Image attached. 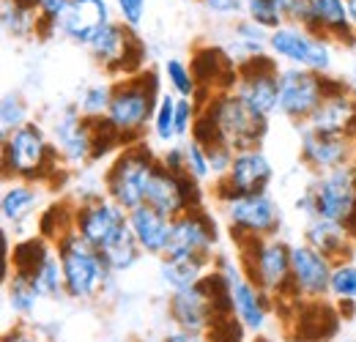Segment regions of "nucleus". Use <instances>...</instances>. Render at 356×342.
I'll list each match as a JSON object with an SVG mask.
<instances>
[{"instance_id": "1", "label": "nucleus", "mask_w": 356, "mask_h": 342, "mask_svg": "<svg viewBox=\"0 0 356 342\" xmlns=\"http://www.w3.org/2000/svg\"><path fill=\"white\" fill-rule=\"evenodd\" d=\"M58 165H66L55 148V142L44 134L36 121L3 137V175L8 181L28 184H52L58 175Z\"/></svg>"}, {"instance_id": "2", "label": "nucleus", "mask_w": 356, "mask_h": 342, "mask_svg": "<svg viewBox=\"0 0 356 342\" xmlns=\"http://www.w3.org/2000/svg\"><path fill=\"white\" fill-rule=\"evenodd\" d=\"M159 99H162L159 74L154 69H143L134 77L115 80L113 101L107 110V124L115 129V134L124 140V145L140 142L148 121H154V115H156Z\"/></svg>"}, {"instance_id": "3", "label": "nucleus", "mask_w": 356, "mask_h": 342, "mask_svg": "<svg viewBox=\"0 0 356 342\" xmlns=\"http://www.w3.org/2000/svg\"><path fill=\"white\" fill-rule=\"evenodd\" d=\"M55 252L60 257V268H63L66 299L93 301L104 293L113 271L107 268L104 257L80 238L77 230H69L63 238H58Z\"/></svg>"}, {"instance_id": "4", "label": "nucleus", "mask_w": 356, "mask_h": 342, "mask_svg": "<svg viewBox=\"0 0 356 342\" xmlns=\"http://www.w3.org/2000/svg\"><path fill=\"white\" fill-rule=\"evenodd\" d=\"M238 257L244 274L271 299L293 296L291 285V244L277 236L238 241Z\"/></svg>"}, {"instance_id": "5", "label": "nucleus", "mask_w": 356, "mask_h": 342, "mask_svg": "<svg viewBox=\"0 0 356 342\" xmlns=\"http://www.w3.org/2000/svg\"><path fill=\"white\" fill-rule=\"evenodd\" d=\"M200 113L214 124L222 142L233 151H247V148H261L264 137L268 131V121L252 113L233 90L211 93L203 104Z\"/></svg>"}, {"instance_id": "6", "label": "nucleus", "mask_w": 356, "mask_h": 342, "mask_svg": "<svg viewBox=\"0 0 356 342\" xmlns=\"http://www.w3.org/2000/svg\"><path fill=\"white\" fill-rule=\"evenodd\" d=\"M159 165L156 154L148 148V142H132L118 151L113 165L104 172V195L118 203L124 211H132L145 203V186L154 168Z\"/></svg>"}, {"instance_id": "7", "label": "nucleus", "mask_w": 356, "mask_h": 342, "mask_svg": "<svg viewBox=\"0 0 356 342\" xmlns=\"http://www.w3.org/2000/svg\"><path fill=\"white\" fill-rule=\"evenodd\" d=\"M225 214V222L230 227V236L238 241H250V238H268L280 233L282 225V211L277 206V200L268 192L258 195H236L220 203Z\"/></svg>"}, {"instance_id": "8", "label": "nucleus", "mask_w": 356, "mask_h": 342, "mask_svg": "<svg viewBox=\"0 0 356 342\" xmlns=\"http://www.w3.org/2000/svg\"><path fill=\"white\" fill-rule=\"evenodd\" d=\"M93 60L110 77H134L145 69V44L137 39L134 28L127 22H110L93 42L88 44Z\"/></svg>"}, {"instance_id": "9", "label": "nucleus", "mask_w": 356, "mask_h": 342, "mask_svg": "<svg viewBox=\"0 0 356 342\" xmlns=\"http://www.w3.org/2000/svg\"><path fill=\"white\" fill-rule=\"evenodd\" d=\"M214 268L222 274L225 282H227L233 318H236L250 334H261V332L266 329L268 315H271V296H266V293L244 274V268L236 266L227 255L214 257Z\"/></svg>"}, {"instance_id": "10", "label": "nucleus", "mask_w": 356, "mask_h": 342, "mask_svg": "<svg viewBox=\"0 0 356 342\" xmlns=\"http://www.w3.org/2000/svg\"><path fill=\"white\" fill-rule=\"evenodd\" d=\"M74 230L96 252H104L129 230V211H124L107 195H93L74 206Z\"/></svg>"}, {"instance_id": "11", "label": "nucleus", "mask_w": 356, "mask_h": 342, "mask_svg": "<svg viewBox=\"0 0 356 342\" xmlns=\"http://www.w3.org/2000/svg\"><path fill=\"white\" fill-rule=\"evenodd\" d=\"M280 66L274 58L258 55L244 63H238V80L233 86V93L261 118H271L280 113Z\"/></svg>"}, {"instance_id": "12", "label": "nucleus", "mask_w": 356, "mask_h": 342, "mask_svg": "<svg viewBox=\"0 0 356 342\" xmlns=\"http://www.w3.org/2000/svg\"><path fill=\"white\" fill-rule=\"evenodd\" d=\"M145 206L156 209L168 219H176L192 209H203V189L192 175L170 172L159 162L145 186Z\"/></svg>"}, {"instance_id": "13", "label": "nucleus", "mask_w": 356, "mask_h": 342, "mask_svg": "<svg viewBox=\"0 0 356 342\" xmlns=\"http://www.w3.org/2000/svg\"><path fill=\"white\" fill-rule=\"evenodd\" d=\"M354 165L321 172L310 186H307L312 195L315 216L346 225V222L356 214V168ZM315 216H312V219H315Z\"/></svg>"}, {"instance_id": "14", "label": "nucleus", "mask_w": 356, "mask_h": 342, "mask_svg": "<svg viewBox=\"0 0 356 342\" xmlns=\"http://www.w3.org/2000/svg\"><path fill=\"white\" fill-rule=\"evenodd\" d=\"M268 52L274 58L288 60L291 66L299 69H310L318 74H326L332 66V52H329V42L321 36H312L310 31L288 22L277 31L268 33Z\"/></svg>"}, {"instance_id": "15", "label": "nucleus", "mask_w": 356, "mask_h": 342, "mask_svg": "<svg viewBox=\"0 0 356 342\" xmlns=\"http://www.w3.org/2000/svg\"><path fill=\"white\" fill-rule=\"evenodd\" d=\"M288 19L310 31L312 36L334 39L346 47L356 44V31L348 19L346 0H296Z\"/></svg>"}, {"instance_id": "16", "label": "nucleus", "mask_w": 356, "mask_h": 342, "mask_svg": "<svg viewBox=\"0 0 356 342\" xmlns=\"http://www.w3.org/2000/svg\"><path fill=\"white\" fill-rule=\"evenodd\" d=\"M326 96V77L310 69H282L280 72V113L293 124H307L310 115Z\"/></svg>"}, {"instance_id": "17", "label": "nucleus", "mask_w": 356, "mask_h": 342, "mask_svg": "<svg viewBox=\"0 0 356 342\" xmlns=\"http://www.w3.org/2000/svg\"><path fill=\"white\" fill-rule=\"evenodd\" d=\"M271 178H274V168H271L266 154L261 148H247V151H236L230 170L214 181L211 192H214L217 203H222V200L236 197V195L268 192Z\"/></svg>"}, {"instance_id": "18", "label": "nucleus", "mask_w": 356, "mask_h": 342, "mask_svg": "<svg viewBox=\"0 0 356 342\" xmlns=\"http://www.w3.org/2000/svg\"><path fill=\"white\" fill-rule=\"evenodd\" d=\"M168 318L173 320L176 329L209 334L217 320L233 318V315L211 296V291H209V288L203 285V279H200V285H195V288H189V291L170 293V299H168Z\"/></svg>"}, {"instance_id": "19", "label": "nucleus", "mask_w": 356, "mask_h": 342, "mask_svg": "<svg viewBox=\"0 0 356 342\" xmlns=\"http://www.w3.org/2000/svg\"><path fill=\"white\" fill-rule=\"evenodd\" d=\"M220 241L217 222L206 209H192L173 219L170 244L165 257H203L214 260V247Z\"/></svg>"}, {"instance_id": "20", "label": "nucleus", "mask_w": 356, "mask_h": 342, "mask_svg": "<svg viewBox=\"0 0 356 342\" xmlns=\"http://www.w3.org/2000/svg\"><path fill=\"white\" fill-rule=\"evenodd\" d=\"M305 127L318 131V134H334V137L356 140V93L351 90V86L343 80L326 77V96Z\"/></svg>"}, {"instance_id": "21", "label": "nucleus", "mask_w": 356, "mask_h": 342, "mask_svg": "<svg viewBox=\"0 0 356 342\" xmlns=\"http://www.w3.org/2000/svg\"><path fill=\"white\" fill-rule=\"evenodd\" d=\"M334 263L310 244H291V285L293 296L307 301H321L329 296Z\"/></svg>"}, {"instance_id": "22", "label": "nucleus", "mask_w": 356, "mask_h": 342, "mask_svg": "<svg viewBox=\"0 0 356 342\" xmlns=\"http://www.w3.org/2000/svg\"><path fill=\"white\" fill-rule=\"evenodd\" d=\"M60 159L72 168L93 162V148H96V124L80 113L77 104L66 107L55 124V137H52Z\"/></svg>"}, {"instance_id": "23", "label": "nucleus", "mask_w": 356, "mask_h": 342, "mask_svg": "<svg viewBox=\"0 0 356 342\" xmlns=\"http://www.w3.org/2000/svg\"><path fill=\"white\" fill-rule=\"evenodd\" d=\"M299 159L315 175L356 162V140L351 137H334V134H318L312 129H302L299 140Z\"/></svg>"}, {"instance_id": "24", "label": "nucleus", "mask_w": 356, "mask_h": 342, "mask_svg": "<svg viewBox=\"0 0 356 342\" xmlns=\"http://www.w3.org/2000/svg\"><path fill=\"white\" fill-rule=\"evenodd\" d=\"M192 74L200 86V93H197V104H203L211 93H220V90H233L236 80H238V63L230 58V52H225L220 47H197L192 52Z\"/></svg>"}, {"instance_id": "25", "label": "nucleus", "mask_w": 356, "mask_h": 342, "mask_svg": "<svg viewBox=\"0 0 356 342\" xmlns=\"http://www.w3.org/2000/svg\"><path fill=\"white\" fill-rule=\"evenodd\" d=\"M110 22L113 19H110L107 0H72L58 22V31L72 42L88 47Z\"/></svg>"}, {"instance_id": "26", "label": "nucleus", "mask_w": 356, "mask_h": 342, "mask_svg": "<svg viewBox=\"0 0 356 342\" xmlns=\"http://www.w3.org/2000/svg\"><path fill=\"white\" fill-rule=\"evenodd\" d=\"M129 230H132L134 241L140 244L143 255L165 257L168 244H170V230H173V219L159 214L151 206H137L129 211Z\"/></svg>"}, {"instance_id": "27", "label": "nucleus", "mask_w": 356, "mask_h": 342, "mask_svg": "<svg viewBox=\"0 0 356 342\" xmlns=\"http://www.w3.org/2000/svg\"><path fill=\"white\" fill-rule=\"evenodd\" d=\"M305 244H310L312 250H318L321 255H326L332 263H340L351 255L354 250V238L348 236V230L340 222L332 219H321L315 216L305 227Z\"/></svg>"}, {"instance_id": "28", "label": "nucleus", "mask_w": 356, "mask_h": 342, "mask_svg": "<svg viewBox=\"0 0 356 342\" xmlns=\"http://www.w3.org/2000/svg\"><path fill=\"white\" fill-rule=\"evenodd\" d=\"M214 260L203 257H159V277L170 288V293L189 291L200 285V279L211 271Z\"/></svg>"}, {"instance_id": "29", "label": "nucleus", "mask_w": 356, "mask_h": 342, "mask_svg": "<svg viewBox=\"0 0 356 342\" xmlns=\"http://www.w3.org/2000/svg\"><path fill=\"white\" fill-rule=\"evenodd\" d=\"M39 200H42V189H39V184L8 181L6 189H3V197H0L3 219L11 222V225L25 222L28 216L33 214V209L39 206Z\"/></svg>"}, {"instance_id": "30", "label": "nucleus", "mask_w": 356, "mask_h": 342, "mask_svg": "<svg viewBox=\"0 0 356 342\" xmlns=\"http://www.w3.org/2000/svg\"><path fill=\"white\" fill-rule=\"evenodd\" d=\"M33 288L39 291V296L47 301L66 299V282H63V268H60V257L55 252V247L47 252L28 274H25Z\"/></svg>"}, {"instance_id": "31", "label": "nucleus", "mask_w": 356, "mask_h": 342, "mask_svg": "<svg viewBox=\"0 0 356 342\" xmlns=\"http://www.w3.org/2000/svg\"><path fill=\"white\" fill-rule=\"evenodd\" d=\"M6 301H8V309L14 312V318L31 323V318L36 315V307H39V291L33 288V282L19 274V271H11L8 279H6Z\"/></svg>"}, {"instance_id": "32", "label": "nucleus", "mask_w": 356, "mask_h": 342, "mask_svg": "<svg viewBox=\"0 0 356 342\" xmlns=\"http://www.w3.org/2000/svg\"><path fill=\"white\" fill-rule=\"evenodd\" d=\"M3 31L11 39H28L33 33H39V11L25 8L17 0H3Z\"/></svg>"}, {"instance_id": "33", "label": "nucleus", "mask_w": 356, "mask_h": 342, "mask_svg": "<svg viewBox=\"0 0 356 342\" xmlns=\"http://www.w3.org/2000/svg\"><path fill=\"white\" fill-rule=\"evenodd\" d=\"M99 255L104 257V263H107V268L113 271V274H124V271H129L137 266V260L143 257V250H140V244L134 241L132 230H127L115 244H110L104 252H99Z\"/></svg>"}, {"instance_id": "34", "label": "nucleus", "mask_w": 356, "mask_h": 342, "mask_svg": "<svg viewBox=\"0 0 356 342\" xmlns=\"http://www.w3.org/2000/svg\"><path fill=\"white\" fill-rule=\"evenodd\" d=\"M69 230H74V206H69L63 200L52 203L39 219V236H44L47 241H52V244L58 238H63Z\"/></svg>"}, {"instance_id": "35", "label": "nucleus", "mask_w": 356, "mask_h": 342, "mask_svg": "<svg viewBox=\"0 0 356 342\" xmlns=\"http://www.w3.org/2000/svg\"><path fill=\"white\" fill-rule=\"evenodd\" d=\"M329 296L340 307H354L356 304V266L348 260L334 263L332 268V282H329Z\"/></svg>"}, {"instance_id": "36", "label": "nucleus", "mask_w": 356, "mask_h": 342, "mask_svg": "<svg viewBox=\"0 0 356 342\" xmlns=\"http://www.w3.org/2000/svg\"><path fill=\"white\" fill-rule=\"evenodd\" d=\"M113 86L115 83H96V86L86 88L80 101H77L80 113L90 121L107 118V110H110V101H113Z\"/></svg>"}, {"instance_id": "37", "label": "nucleus", "mask_w": 356, "mask_h": 342, "mask_svg": "<svg viewBox=\"0 0 356 342\" xmlns=\"http://www.w3.org/2000/svg\"><path fill=\"white\" fill-rule=\"evenodd\" d=\"M165 80H168V86L173 88V93L178 99H197V93H200V86H197V80L192 74V66L178 60V58H170L165 63Z\"/></svg>"}, {"instance_id": "38", "label": "nucleus", "mask_w": 356, "mask_h": 342, "mask_svg": "<svg viewBox=\"0 0 356 342\" xmlns=\"http://www.w3.org/2000/svg\"><path fill=\"white\" fill-rule=\"evenodd\" d=\"M176 104H178V96L162 93L159 107H156V115H154V121H151L154 137H156L159 142H165V145H173V140H178L176 137Z\"/></svg>"}, {"instance_id": "39", "label": "nucleus", "mask_w": 356, "mask_h": 342, "mask_svg": "<svg viewBox=\"0 0 356 342\" xmlns=\"http://www.w3.org/2000/svg\"><path fill=\"white\" fill-rule=\"evenodd\" d=\"M244 8H247V17H250L255 25L266 28L268 33L277 31V28H282L285 19H288V17L282 14V8L277 6V0H244Z\"/></svg>"}, {"instance_id": "40", "label": "nucleus", "mask_w": 356, "mask_h": 342, "mask_svg": "<svg viewBox=\"0 0 356 342\" xmlns=\"http://www.w3.org/2000/svg\"><path fill=\"white\" fill-rule=\"evenodd\" d=\"M28 124V107L22 101L19 93H6L0 101V131L3 137H8L11 131Z\"/></svg>"}, {"instance_id": "41", "label": "nucleus", "mask_w": 356, "mask_h": 342, "mask_svg": "<svg viewBox=\"0 0 356 342\" xmlns=\"http://www.w3.org/2000/svg\"><path fill=\"white\" fill-rule=\"evenodd\" d=\"M184 151H186V172H189L197 184H203V181L214 178V172H211V162H209V154H206V148H203L195 137H189V140L184 142Z\"/></svg>"}, {"instance_id": "42", "label": "nucleus", "mask_w": 356, "mask_h": 342, "mask_svg": "<svg viewBox=\"0 0 356 342\" xmlns=\"http://www.w3.org/2000/svg\"><path fill=\"white\" fill-rule=\"evenodd\" d=\"M72 0H39V33L47 36L52 31H58V22L63 17V11L69 8Z\"/></svg>"}, {"instance_id": "43", "label": "nucleus", "mask_w": 356, "mask_h": 342, "mask_svg": "<svg viewBox=\"0 0 356 342\" xmlns=\"http://www.w3.org/2000/svg\"><path fill=\"white\" fill-rule=\"evenodd\" d=\"M197 115H200V104H197L195 99H178V104H176V137L178 140H184V137L192 134V127H195Z\"/></svg>"}, {"instance_id": "44", "label": "nucleus", "mask_w": 356, "mask_h": 342, "mask_svg": "<svg viewBox=\"0 0 356 342\" xmlns=\"http://www.w3.org/2000/svg\"><path fill=\"white\" fill-rule=\"evenodd\" d=\"M159 162H162L170 172L189 175V172H186V151H184V142H178V145H168Z\"/></svg>"}, {"instance_id": "45", "label": "nucleus", "mask_w": 356, "mask_h": 342, "mask_svg": "<svg viewBox=\"0 0 356 342\" xmlns=\"http://www.w3.org/2000/svg\"><path fill=\"white\" fill-rule=\"evenodd\" d=\"M3 342H47V340L42 337V332H39L33 323L19 320L14 329H8V332H6Z\"/></svg>"}, {"instance_id": "46", "label": "nucleus", "mask_w": 356, "mask_h": 342, "mask_svg": "<svg viewBox=\"0 0 356 342\" xmlns=\"http://www.w3.org/2000/svg\"><path fill=\"white\" fill-rule=\"evenodd\" d=\"M118 11H121V22H127L129 28H137L143 22L145 14V0H115Z\"/></svg>"}, {"instance_id": "47", "label": "nucleus", "mask_w": 356, "mask_h": 342, "mask_svg": "<svg viewBox=\"0 0 356 342\" xmlns=\"http://www.w3.org/2000/svg\"><path fill=\"white\" fill-rule=\"evenodd\" d=\"M200 3L214 14H233L238 11V6H244L241 0H200Z\"/></svg>"}, {"instance_id": "48", "label": "nucleus", "mask_w": 356, "mask_h": 342, "mask_svg": "<svg viewBox=\"0 0 356 342\" xmlns=\"http://www.w3.org/2000/svg\"><path fill=\"white\" fill-rule=\"evenodd\" d=\"M162 342H209L206 334H197V332H184V329H173L168 332Z\"/></svg>"}, {"instance_id": "49", "label": "nucleus", "mask_w": 356, "mask_h": 342, "mask_svg": "<svg viewBox=\"0 0 356 342\" xmlns=\"http://www.w3.org/2000/svg\"><path fill=\"white\" fill-rule=\"evenodd\" d=\"M346 8H348V19H351V25L356 31V0H346Z\"/></svg>"}, {"instance_id": "50", "label": "nucleus", "mask_w": 356, "mask_h": 342, "mask_svg": "<svg viewBox=\"0 0 356 342\" xmlns=\"http://www.w3.org/2000/svg\"><path fill=\"white\" fill-rule=\"evenodd\" d=\"M343 227H346V230H348V236H351V238H354V244H356V214L351 216V219H348V222H346V225H343Z\"/></svg>"}, {"instance_id": "51", "label": "nucleus", "mask_w": 356, "mask_h": 342, "mask_svg": "<svg viewBox=\"0 0 356 342\" xmlns=\"http://www.w3.org/2000/svg\"><path fill=\"white\" fill-rule=\"evenodd\" d=\"M293 3H296V0H277V6L282 8V14H285V17H291V8H293Z\"/></svg>"}, {"instance_id": "52", "label": "nucleus", "mask_w": 356, "mask_h": 342, "mask_svg": "<svg viewBox=\"0 0 356 342\" xmlns=\"http://www.w3.org/2000/svg\"><path fill=\"white\" fill-rule=\"evenodd\" d=\"M17 3H22L25 8H33V11H39V0H17Z\"/></svg>"}, {"instance_id": "53", "label": "nucleus", "mask_w": 356, "mask_h": 342, "mask_svg": "<svg viewBox=\"0 0 356 342\" xmlns=\"http://www.w3.org/2000/svg\"><path fill=\"white\" fill-rule=\"evenodd\" d=\"M351 83L356 86V63H354V69H351Z\"/></svg>"}, {"instance_id": "54", "label": "nucleus", "mask_w": 356, "mask_h": 342, "mask_svg": "<svg viewBox=\"0 0 356 342\" xmlns=\"http://www.w3.org/2000/svg\"><path fill=\"white\" fill-rule=\"evenodd\" d=\"M241 3H244V0H241Z\"/></svg>"}, {"instance_id": "55", "label": "nucleus", "mask_w": 356, "mask_h": 342, "mask_svg": "<svg viewBox=\"0 0 356 342\" xmlns=\"http://www.w3.org/2000/svg\"><path fill=\"white\" fill-rule=\"evenodd\" d=\"M354 168H356V165H354Z\"/></svg>"}]
</instances>
